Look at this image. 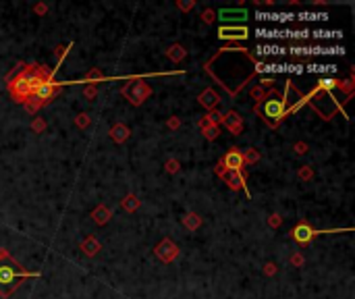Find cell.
<instances>
[{
  "instance_id": "obj_8",
  "label": "cell",
  "mask_w": 355,
  "mask_h": 299,
  "mask_svg": "<svg viewBox=\"0 0 355 299\" xmlns=\"http://www.w3.org/2000/svg\"><path fill=\"white\" fill-rule=\"evenodd\" d=\"M335 83H337L335 79L326 77V79H322V81H320V86H322V88H326V89H330V88H335Z\"/></svg>"
},
{
  "instance_id": "obj_2",
  "label": "cell",
  "mask_w": 355,
  "mask_h": 299,
  "mask_svg": "<svg viewBox=\"0 0 355 299\" xmlns=\"http://www.w3.org/2000/svg\"><path fill=\"white\" fill-rule=\"evenodd\" d=\"M15 279H17V272H15V268L9 266V264H0V285H2V287L13 285Z\"/></svg>"
},
{
  "instance_id": "obj_5",
  "label": "cell",
  "mask_w": 355,
  "mask_h": 299,
  "mask_svg": "<svg viewBox=\"0 0 355 299\" xmlns=\"http://www.w3.org/2000/svg\"><path fill=\"white\" fill-rule=\"evenodd\" d=\"M248 32L245 29H239V27H231V29H220V37H245Z\"/></svg>"
},
{
  "instance_id": "obj_7",
  "label": "cell",
  "mask_w": 355,
  "mask_h": 299,
  "mask_svg": "<svg viewBox=\"0 0 355 299\" xmlns=\"http://www.w3.org/2000/svg\"><path fill=\"white\" fill-rule=\"evenodd\" d=\"M40 98H48L50 94H52V88H50V83H42L40 88H37V91H36Z\"/></svg>"
},
{
  "instance_id": "obj_1",
  "label": "cell",
  "mask_w": 355,
  "mask_h": 299,
  "mask_svg": "<svg viewBox=\"0 0 355 299\" xmlns=\"http://www.w3.org/2000/svg\"><path fill=\"white\" fill-rule=\"evenodd\" d=\"M262 110H264V117L266 119L276 123L284 114V102H283V100H268Z\"/></svg>"
},
{
  "instance_id": "obj_4",
  "label": "cell",
  "mask_w": 355,
  "mask_h": 299,
  "mask_svg": "<svg viewBox=\"0 0 355 299\" xmlns=\"http://www.w3.org/2000/svg\"><path fill=\"white\" fill-rule=\"evenodd\" d=\"M220 19L222 21H245V13L243 11H220Z\"/></svg>"
},
{
  "instance_id": "obj_3",
  "label": "cell",
  "mask_w": 355,
  "mask_h": 299,
  "mask_svg": "<svg viewBox=\"0 0 355 299\" xmlns=\"http://www.w3.org/2000/svg\"><path fill=\"white\" fill-rule=\"evenodd\" d=\"M293 235H295V239H297L299 243H307V239H310V237L314 235V231H312V229L307 227V225H299Z\"/></svg>"
},
{
  "instance_id": "obj_6",
  "label": "cell",
  "mask_w": 355,
  "mask_h": 299,
  "mask_svg": "<svg viewBox=\"0 0 355 299\" xmlns=\"http://www.w3.org/2000/svg\"><path fill=\"white\" fill-rule=\"evenodd\" d=\"M225 164L229 168H239V166H241V154L231 152V154H227V158H225Z\"/></svg>"
}]
</instances>
